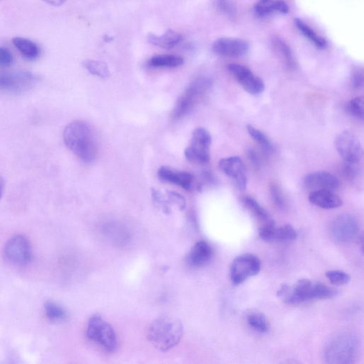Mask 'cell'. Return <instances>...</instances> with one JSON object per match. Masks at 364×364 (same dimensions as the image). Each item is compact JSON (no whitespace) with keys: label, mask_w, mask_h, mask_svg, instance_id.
<instances>
[{"label":"cell","mask_w":364,"mask_h":364,"mask_svg":"<svg viewBox=\"0 0 364 364\" xmlns=\"http://www.w3.org/2000/svg\"><path fill=\"white\" fill-rule=\"evenodd\" d=\"M63 135L66 146L79 159L85 163L95 161L98 146L89 125L80 121H73L66 127Z\"/></svg>","instance_id":"1"},{"label":"cell","mask_w":364,"mask_h":364,"mask_svg":"<svg viewBox=\"0 0 364 364\" xmlns=\"http://www.w3.org/2000/svg\"><path fill=\"white\" fill-rule=\"evenodd\" d=\"M183 335V327L177 319L162 317L150 326L148 338L151 344L162 352H167L177 346Z\"/></svg>","instance_id":"2"},{"label":"cell","mask_w":364,"mask_h":364,"mask_svg":"<svg viewBox=\"0 0 364 364\" xmlns=\"http://www.w3.org/2000/svg\"><path fill=\"white\" fill-rule=\"evenodd\" d=\"M358 350V343L354 335L341 333L334 338L327 345L325 358L328 363L349 364L356 359Z\"/></svg>","instance_id":"3"},{"label":"cell","mask_w":364,"mask_h":364,"mask_svg":"<svg viewBox=\"0 0 364 364\" xmlns=\"http://www.w3.org/2000/svg\"><path fill=\"white\" fill-rule=\"evenodd\" d=\"M211 85V80L205 77L198 78L191 82L178 99L173 111V119L179 121L187 116L196 105L209 92Z\"/></svg>","instance_id":"4"},{"label":"cell","mask_w":364,"mask_h":364,"mask_svg":"<svg viewBox=\"0 0 364 364\" xmlns=\"http://www.w3.org/2000/svg\"><path fill=\"white\" fill-rule=\"evenodd\" d=\"M87 335L90 341L107 352H113L117 348L114 329L100 316L95 315L89 320Z\"/></svg>","instance_id":"5"},{"label":"cell","mask_w":364,"mask_h":364,"mask_svg":"<svg viewBox=\"0 0 364 364\" xmlns=\"http://www.w3.org/2000/svg\"><path fill=\"white\" fill-rule=\"evenodd\" d=\"M39 78L28 71L0 73V93L19 94L32 89Z\"/></svg>","instance_id":"6"},{"label":"cell","mask_w":364,"mask_h":364,"mask_svg":"<svg viewBox=\"0 0 364 364\" xmlns=\"http://www.w3.org/2000/svg\"><path fill=\"white\" fill-rule=\"evenodd\" d=\"M211 137L205 128L195 129L191 138V144L184 150V156L190 162L205 164L210 160Z\"/></svg>","instance_id":"7"},{"label":"cell","mask_w":364,"mask_h":364,"mask_svg":"<svg viewBox=\"0 0 364 364\" xmlns=\"http://www.w3.org/2000/svg\"><path fill=\"white\" fill-rule=\"evenodd\" d=\"M261 269V260L255 255L245 254L234 259L231 267L234 286H239L250 277L257 275Z\"/></svg>","instance_id":"8"},{"label":"cell","mask_w":364,"mask_h":364,"mask_svg":"<svg viewBox=\"0 0 364 364\" xmlns=\"http://www.w3.org/2000/svg\"><path fill=\"white\" fill-rule=\"evenodd\" d=\"M4 255L12 264L25 266L29 263L33 257L30 241L22 235L12 236L5 245Z\"/></svg>","instance_id":"9"},{"label":"cell","mask_w":364,"mask_h":364,"mask_svg":"<svg viewBox=\"0 0 364 364\" xmlns=\"http://www.w3.org/2000/svg\"><path fill=\"white\" fill-rule=\"evenodd\" d=\"M332 238L339 243H349L354 240L359 232V224L352 215L345 214L335 218L331 225Z\"/></svg>","instance_id":"10"},{"label":"cell","mask_w":364,"mask_h":364,"mask_svg":"<svg viewBox=\"0 0 364 364\" xmlns=\"http://www.w3.org/2000/svg\"><path fill=\"white\" fill-rule=\"evenodd\" d=\"M335 147L345 162H358L363 155L358 138L349 131H344L335 139Z\"/></svg>","instance_id":"11"},{"label":"cell","mask_w":364,"mask_h":364,"mask_svg":"<svg viewBox=\"0 0 364 364\" xmlns=\"http://www.w3.org/2000/svg\"><path fill=\"white\" fill-rule=\"evenodd\" d=\"M227 68L240 85L248 94L259 95L264 92L263 81L248 67L241 64H232Z\"/></svg>","instance_id":"12"},{"label":"cell","mask_w":364,"mask_h":364,"mask_svg":"<svg viewBox=\"0 0 364 364\" xmlns=\"http://www.w3.org/2000/svg\"><path fill=\"white\" fill-rule=\"evenodd\" d=\"M220 170L232 179L236 187L244 191L247 187V175L245 164L237 156L224 158L218 164Z\"/></svg>","instance_id":"13"},{"label":"cell","mask_w":364,"mask_h":364,"mask_svg":"<svg viewBox=\"0 0 364 364\" xmlns=\"http://www.w3.org/2000/svg\"><path fill=\"white\" fill-rule=\"evenodd\" d=\"M215 53L226 58H241L249 50L248 43L241 39L224 37L217 40L213 44Z\"/></svg>","instance_id":"14"},{"label":"cell","mask_w":364,"mask_h":364,"mask_svg":"<svg viewBox=\"0 0 364 364\" xmlns=\"http://www.w3.org/2000/svg\"><path fill=\"white\" fill-rule=\"evenodd\" d=\"M260 238L268 243H288L296 240L297 234L291 225L276 227L275 222L266 223L259 230Z\"/></svg>","instance_id":"15"},{"label":"cell","mask_w":364,"mask_h":364,"mask_svg":"<svg viewBox=\"0 0 364 364\" xmlns=\"http://www.w3.org/2000/svg\"><path fill=\"white\" fill-rule=\"evenodd\" d=\"M157 177L162 182L172 184L187 191L191 189L194 181L193 176L191 173L180 171L166 166L159 168Z\"/></svg>","instance_id":"16"},{"label":"cell","mask_w":364,"mask_h":364,"mask_svg":"<svg viewBox=\"0 0 364 364\" xmlns=\"http://www.w3.org/2000/svg\"><path fill=\"white\" fill-rule=\"evenodd\" d=\"M304 184L308 189L316 190H337L340 185L339 180L327 172H316L306 175Z\"/></svg>","instance_id":"17"},{"label":"cell","mask_w":364,"mask_h":364,"mask_svg":"<svg viewBox=\"0 0 364 364\" xmlns=\"http://www.w3.org/2000/svg\"><path fill=\"white\" fill-rule=\"evenodd\" d=\"M211 246L206 241L196 243L189 252L187 262L193 268H200L207 264L213 257Z\"/></svg>","instance_id":"18"},{"label":"cell","mask_w":364,"mask_h":364,"mask_svg":"<svg viewBox=\"0 0 364 364\" xmlns=\"http://www.w3.org/2000/svg\"><path fill=\"white\" fill-rule=\"evenodd\" d=\"M309 201L324 209H337L343 205V200L339 196L328 190L313 191L309 195Z\"/></svg>","instance_id":"19"},{"label":"cell","mask_w":364,"mask_h":364,"mask_svg":"<svg viewBox=\"0 0 364 364\" xmlns=\"http://www.w3.org/2000/svg\"><path fill=\"white\" fill-rule=\"evenodd\" d=\"M254 12L259 17L275 12L286 15L289 12V7L284 0H260L254 6Z\"/></svg>","instance_id":"20"},{"label":"cell","mask_w":364,"mask_h":364,"mask_svg":"<svg viewBox=\"0 0 364 364\" xmlns=\"http://www.w3.org/2000/svg\"><path fill=\"white\" fill-rule=\"evenodd\" d=\"M12 43L25 60L35 61L40 58L41 49L35 42L20 37L13 38Z\"/></svg>","instance_id":"21"},{"label":"cell","mask_w":364,"mask_h":364,"mask_svg":"<svg viewBox=\"0 0 364 364\" xmlns=\"http://www.w3.org/2000/svg\"><path fill=\"white\" fill-rule=\"evenodd\" d=\"M184 59L180 55L161 54L154 55L147 62V67L151 69H174L182 66Z\"/></svg>","instance_id":"22"},{"label":"cell","mask_w":364,"mask_h":364,"mask_svg":"<svg viewBox=\"0 0 364 364\" xmlns=\"http://www.w3.org/2000/svg\"><path fill=\"white\" fill-rule=\"evenodd\" d=\"M182 35L173 31H168L162 35H155L150 34L148 41L151 44L164 49H171L178 45L182 41Z\"/></svg>","instance_id":"23"},{"label":"cell","mask_w":364,"mask_h":364,"mask_svg":"<svg viewBox=\"0 0 364 364\" xmlns=\"http://www.w3.org/2000/svg\"><path fill=\"white\" fill-rule=\"evenodd\" d=\"M295 23L300 33L317 48L324 49L327 46V40L319 36L309 25L300 19H296Z\"/></svg>","instance_id":"24"},{"label":"cell","mask_w":364,"mask_h":364,"mask_svg":"<svg viewBox=\"0 0 364 364\" xmlns=\"http://www.w3.org/2000/svg\"><path fill=\"white\" fill-rule=\"evenodd\" d=\"M242 202L250 213L264 224L274 222L269 213L254 199L245 197Z\"/></svg>","instance_id":"25"},{"label":"cell","mask_w":364,"mask_h":364,"mask_svg":"<svg viewBox=\"0 0 364 364\" xmlns=\"http://www.w3.org/2000/svg\"><path fill=\"white\" fill-rule=\"evenodd\" d=\"M248 324L260 333H266L270 328L267 318L261 313L250 312L247 315Z\"/></svg>","instance_id":"26"},{"label":"cell","mask_w":364,"mask_h":364,"mask_svg":"<svg viewBox=\"0 0 364 364\" xmlns=\"http://www.w3.org/2000/svg\"><path fill=\"white\" fill-rule=\"evenodd\" d=\"M44 311L47 318L52 322H61L67 318L64 308L52 301L45 302Z\"/></svg>","instance_id":"27"},{"label":"cell","mask_w":364,"mask_h":364,"mask_svg":"<svg viewBox=\"0 0 364 364\" xmlns=\"http://www.w3.org/2000/svg\"><path fill=\"white\" fill-rule=\"evenodd\" d=\"M91 74L102 78H107L110 72L107 65L102 62L96 60H86L82 64Z\"/></svg>","instance_id":"28"},{"label":"cell","mask_w":364,"mask_h":364,"mask_svg":"<svg viewBox=\"0 0 364 364\" xmlns=\"http://www.w3.org/2000/svg\"><path fill=\"white\" fill-rule=\"evenodd\" d=\"M247 131L263 150L268 153L272 152L273 146L269 138L262 131L251 125H247Z\"/></svg>","instance_id":"29"},{"label":"cell","mask_w":364,"mask_h":364,"mask_svg":"<svg viewBox=\"0 0 364 364\" xmlns=\"http://www.w3.org/2000/svg\"><path fill=\"white\" fill-rule=\"evenodd\" d=\"M274 45L281 53L288 68L295 69L297 67L295 55L290 46L281 40H275Z\"/></svg>","instance_id":"30"},{"label":"cell","mask_w":364,"mask_h":364,"mask_svg":"<svg viewBox=\"0 0 364 364\" xmlns=\"http://www.w3.org/2000/svg\"><path fill=\"white\" fill-rule=\"evenodd\" d=\"M348 113L360 121L364 119V99L363 97H356L350 101L347 105Z\"/></svg>","instance_id":"31"},{"label":"cell","mask_w":364,"mask_h":364,"mask_svg":"<svg viewBox=\"0 0 364 364\" xmlns=\"http://www.w3.org/2000/svg\"><path fill=\"white\" fill-rule=\"evenodd\" d=\"M325 275L329 282L336 286L348 284L351 281V276L343 270H329Z\"/></svg>","instance_id":"32"},{"label":"cell","mask_w":364,"mask_h":364,"mask_svg":"<svg viewBox=\"0 0 364 364\" xmlns=\"http://www.w3.org/2000/svg\"><path fill=\"white\" fill-rule=\"evenodd\" d=\"M218 10L229 17H234L236 15V8L232 0H216Z\"/></svg>","instance_id":"33"},{"label":"cell","mask_w":364,"mask_h":364,"mask_svg":"<svg viewBox=\"0 0 364 364\" xmlns=\"http://www.w3.org/2000/svg\"><path fill=\"white\" fill-rule=\"evenodd\" d=\"M270 193L275 206L279 209L285 210L287 207V204L281 189L276 185L272 184L270 187Z\"/></svg>","instance_id":"34"},{"label":"cell","mask_w":364,"mask_h":364,"mask_svg":"<svg viewBox=\"0 0 364 364\" xmlns=\"http://www.w3.org/2000/svg\"><path fill=\"white\" fill-rule=\"evenodd\" d=\"M342 174L347 180H354L359 174V168L356 162H345L342 167Z\"/></svg>","instance_id":"35"},{"label":"cell","mask_w":364,"mask_h":364,"mask_svg":"<svg viewBox=\"0 0 364 364\" xmlns=\"http://www.w3.org/2000/svg\"><path fill=\"white\" fill-rule=\"evenodd\" d=\"M13 62L14 58L11 51L7 48L0 46V67H10Z\"/></svg>","instance_id":"36"},{"label":"cell","mask_w":364,"mask_h":364,"mask_svg":"<svg viewBox=\"0 0 364 364\" xmlns=\"http://www.w3.org/2000/svg\"><path fill=\"white\" fill-rule=\"evenodd\" d=\"M351 82L353 89L358 90L363 88L364 84V73L362 69L356 68L353 71Z\"/></svg>","instance_id":"37"},{"label":"cell","mask_w":364,"mask_h":364,"mask_svg":"<svg viewBox=\"0 0 364 364\" xmlns=\"http://www.w3.org/2000/svg\"><path fill=\"white\" fill-rule=\"evenodd\" d=\"M247 157L252 165H253L256 169H260L262 164L261 158L260 155L254 149H249L247 152Z\"/></svg>","instance_id":"38"},{"label":"cell","mask_w":364,"mask_h":364,"mask_svg":"<svg viewBox=\"0 0 364 364\" xmlns=\"http://www.w3.org/2000/svg\"><path fill=\"white\" fill-rule=\"evenodd\" d=\"M43 1L49 6L60 7L64 5L67 0H43Z\"/></svg>","instance_id":"39"},{"label":"cell","mask_w":364,"mask_h":364,"mask_svg":"<svg viewBox=\"0 0 364 364\" xmlns=\"http://www.w3.org/2000/svg\"><path fill=\"white\" fill-rule=\"evenodd\" d=\"M4 189H5V181L3 178L1 176H0V198H2L3 193L4 191Z\"/></svg>","instance_id":"40"},{"label":"cell","mask_w":364,"mask_h":364,"mask_svg":"<svg viewBox=\"0 0 364 364\" xmlns=\"http://www.w3.org/2000/svg\"><path fill=\"white\" fill-rule=\"evenodd\" d=\"M0 1H1V0H0Z\"/></svg>","instance_id":"41"}]
</instances>
